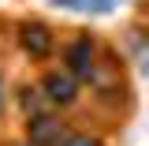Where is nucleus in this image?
<instances>
[{
	"mask_svg": "<svg viewBox=\"0 0 149 146\" xmlns=\"http://www.w3.org/2000/svg\"><path fill=\"white\" fill-rule=\"evenodd\" d=\"M67 135H71V128H67L52 109L26 116V146H60Z\"/></svg>",
	"mask_w": 149,
	"mask_h": 146,
	"instance_id": "3",
	"label": "nucleus"
},
{
	"mask_svg": "<svg viewBox=\"0 0 149 146\" xmlns=\"http://www.w3.org/2000/svg\"><path fill=\"white\" fill-rule=\"evenodd\" d=\"M0 109H4V83H0Z\"/></svg>",
	"mask_w": 149,
	"mask_h": 146,
	"instance_id": "7",
	"label": "nucleus"
},
{
	"mask_svg": "<svg viewBox=\"0 0 149 146\" xmlns=\"http://www.w3.org/2000/svg\"><path fill=\"white\" fill-rule=\"evenodd\" d=\"M60 146H104V142H101L97 135H86V131H71Z\"/></svg>",
	"mask_w": 149,
	"mask_h": 146,
	"instance_id": "6",
	"label": "nucleus"
},
{
	"mask_svg": "<svg viewBox=\"0 0 149 146\" xmlns=\"http://www.w3.org/2000/svg\"><path fill=\"white\" fill-rule=\"evenodd\" d=\"M19 45L34 56V60H45V56H52V49H56V34L45 23H22V26H19Z\"/></svg>",
	"mask_w": 149,
	"mask_h": 146,
	"instance_id": "4",
	"label": "nucleus"
},
{
	"mask_svg": "<svg viewBox=\"0 0 149 146\" xmlns=\"http://www.w3.org/2000/svg\"><path fill=\"white\" fill-rule=\"evenodd\" d=\"M37 94H41V101H45V109H67V105H74L78 101V83H74L71 75L63 71V68H52V71L41 75V86H37Z\"/></svg>",
	"mask_w": 149,
	"mask_h": 146,
	"instance_id": "1",
	"label": "nucleus"
},
{
	"mask_svg": "<svg viewBox=\"0 0 149 146\" xmlns=\"http://www.w3.org/2000/svg\"><path fill=\"white\" fill-rule=\"evenodd\" d=\"M60 8H71V11H108L112 0H56Z\"/></svg>",
	"mask_w": 149,
	"mask_h": 146,
	"instance_id": "5",
	"label": "nucleus"
},
{
	"mask_svg": "<svg viewBox=\"0 0 149 146\" xmlns=\"http://www.w3.org/2000/svg\"><path fill=\"white\" fill-rule=\"evenodd\" d=\"M63 71L71 75L74 83H82V79H93L97 71V41L93 37H74L63 45Z\"/></svg>",
	"mask_w": 149,
	"mask_h": 146,
	"instance_id": "2",
	"label": "nucleus"
}]
</instances>
